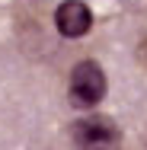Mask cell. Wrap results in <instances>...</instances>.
Segmentation results:
<instances>
[{"label":"cell","mask_w":147,"mask_h":150,"mask_svg":"<svg viewBox=\"0 0 147 150\" xmlns=\"http://www.w3.org/2000/svg\"><path fill=\"white\" fill-rule=\"evenodd\" d=\"M106 90H109V80L96 58H83L74 64V70L67 77V99L74 109H83V112L96 109L106 99Z\"/></svg>","instance_id":"cell-1"},{"label":"cell","mask_w":147,"mask_h":150,"mask_svg":"<svg viewBox=\"0 0 147 150\" xmlns=\"http://www.w3.org/2000/svg\"><path fill=\"white\" fill-rule=\"evenodd\" d=\"M70 141L77 150H121V128L109 115L87 112L70 125Z\"/></svg>","instance_id":"cell-2"},{"label":"cell","mask_w":147,"mask_h":150,"mask_svg":"<svg viewBox=\"0 0 147 150\" xmlns=\"http://www.w3.org/2000/svg\"><path fill=\"white\" fill-rule=\"evenodd\" d=\"M55 26L64 38H83L93 29V10L83 0H64L55 10Z\"/></svg>","instance_id":"cell-3"}]
</instances>
